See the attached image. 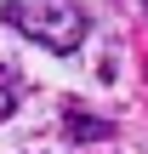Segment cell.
<instances>
[{"mask_svg":"<svg viewBox=\"0 0 148 154\" xmlns=\"http://www.w3.org/2000/svg\"><path fill=\"white\" fill-rule=\"evenodd\" d=\"M0 23L51 46V51H74L86 40V6L80 0H0Z\"/></svg>","mask_w":148,"mask_h":154,"instance_id":"cell-1","label":"cell"},{"mask_svg":"<svg viewBox=\"0 0 148 154\" xmlns=\"http://www.w3.org/2000/svg\"><path fill=\"white\" fill-rule=\"evenodd\" d=\"M63 131H68L74 143H103V137H114V126L97 120V114H86V109H68V114H63Z\"/></svg>","mask_w":148,"mask_h":154,"instance_id":"cell-2","label":"cell"},{"mask_svg":"<svg viewBox=\"0 0 148 154\" xmlns=\"http://www.w3.org/2000/svg\"><path fill=\"white\" fill-rule=\"evenodd\" d=\"M17 97H23V86H17V69H6V63H0V120L17 109Z\"/></svg>","mask_w":148,"mask_h":154,"instance_id":"cell-3","label":"cell"}]
</instances>
